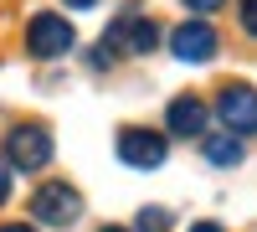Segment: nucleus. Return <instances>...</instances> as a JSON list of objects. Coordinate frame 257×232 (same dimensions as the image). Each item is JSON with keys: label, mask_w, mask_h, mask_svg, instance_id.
<instances>
[{"label": "nucleus", "mask_w": 257, "mask_h": 232, "mask_svg": "<svg viewBox=\"0 0 257 232\" xmlns=\"http://www.w3.org/2000/svg\"><path fill=\"white\" fill-rule=\"evenodd\" d=\"M72 26L62 16H52V11H41L31 26H26V47H31V57H67L72 52Z\"/></svg>", "instance_id": "nucleus-3"}, {"label": "nucleus", "mask_w": 257, "mask_h": 232, "mask_svg": "<svg viewBox=\"0 0 257 232\" xmlns=\"http://www.w3.org/2000/svg\"><path fill=\"white\" fill-rule=\"evenodd\" d=\"M242 26L247 36H257V0H242Z\"/></svg>", "instance_id": "nucleus-11"}, {"label": "nucleus", "mask_w": 257, "mask_h": 232, "mask_svg": "<svg viewBox=\"0 0 257 232\" xmlns=\"http://www.w3.org/2000/svg\"><path fill=\"white\" fill-rule=\"evenodd\" d=\"M6 196H11V171L0 165V206H6Z\"/></svg>", "instance_id": "nucleus-13"}, {"label": "nucleus", "mask_w": 257, "mask_h": 232, "mask_svg": "<svg viewBox=\"0 0 257 232\" xmlns=\"http://www.w3.org/2000/svg\"><path fill=\"white\" fill-rule=\"evenodd\" d=\"M6 155H11L16 171H41L52 160V134L41 124H21V129L6 134Z\"/></svg>", "instance_id": "nucleus-2"}, {"label": "nucleus", "mask_w": 257, "mask_h": 232, "mask_svg": "<svg viewBox=\"0 0 257 232\" xmlns=\"http://www.w3.org/2000/svg\"><path fill=\"white\" fill-rule=\"evenodd\" d=\"M62 6H72V11H93L98 0H62Z\"/></svg>", "instance_id": "nucleus-14"}, {"label": "nucleus", "mask_w": 257, "mask_h": 232, "mask_svg": "<svg viewBox=\"0 0 257 232\" xmlns=\"http://www.w3.org/2000/svg\"><path fill=\"white\" fill-rule=\"evenodd\" d=\"M165 227H170L165 206H144V212H139V232H165Z\"/></svg>", "instance_id": "nucleus-10"}, {"label": "nucleus", "mask_w": 257, "mask_h": 232, "mask_svg": "<svg viewBox=\"0 0 257 232\" xmlns=\"http://www.w3.org/2000/svg\"><path fill=\"white\" fill-rule=\"evenodd\" d=\"M206 160L211 165H242V134H211L206 139Z\"/></svg>", "instance_id": "nucleus-9"}, {"label": "nucleus", "mask_w": 257, "mask_h": 232, "mask_svg": "<svg viewBox=\"0 0 257 232\" xmlns=\"http://www.w3.org/2000/svg\"><path fill=\"white\" fill-rule=\"evenodd\" d=\"M190 232H221L216 222H196V227H190Z\"/></svg>", "instance_id": "nucleus-15"}, {"label": "nucleus", "mask_w": 257, "mask_h": 232, "mask_svg": "<svg viewBox=\"0 0 257 232\" xmlns=\"http://www.w3.org/2000/svg\"><path fill=\"white\" fill-rule=\"evenodd\" d=\"M103 232H123V227H103Z\"/></svg>", "instance_id": "nucleus-17"}, {"label": "nucleus", "mask_w": 257, "mask_h": 232, "mask_svg": "<svg viewBox=\"0 0 257 232\" xmlns=\"http://www.w3.org/2000/svg\"><path fill=\"white\" fill-rule=\"evenodd\" d=\"M165 134L155 129H123L118 134V160L123 165H134V171H155V165H165Z\"/></svg>", "instance_id": "nucleus-5"}, {"label": "nucleus", "mask_w": 257, "mask_h": 232, "mask_svg": "<svg viewBox=\"0 0 257 232\" xmlns=\"http://www.w3.org/2000/svg\"><path fill=\"white\" fill-rule=\"evenodd\" d=\"M165 124H170L175 134H185V139H190V134H201V129H206V103L185 93V98H175V103H170Z\"/></svg>", "instance_id": "nucleus-8"}, {"label": "nucleus", "mask_w": 257, "mask_h": 232, "mask_svg": "<svg viewBox=\"0 0 257 232\" xmlns=\"http://www.w3.org/2000/svg\"><path fill=\"white\" fill-rule=\"evenodd\" d=\"M216 114L231 134H257V93L247 83H231V88L216 98Z\"/></svg>", "instance_id": "nucleus-6"}, {"label": "nucleus", "mask_w": 257, "mask_h": 232, "mask_svg": "<svg viewBox=\"0 0 257 232\" xmlns=\"http://www.w3.org/2000/svg\"><path fill=\"white\" fill-rule=\"evenodd\" d=\"M185 6L196 11V16H211V11H221V0H185Z\"/></svg>", "instance_id": "nucleus-12"}, {"label": "nucleus", "mask_w": 257, "mask_h": 232, "mask_svg": "<svg viewBox=\"0 0 257 232\" xmlns=\"http://www.w3.org/2000/svg\"><path fill=\"white\" fill-rule=\"evenodd\" d=\"M103 47H113V52H155L160 47V26L144 21V16H118L108 26V36H103Z\"/></svg>", "instance_id": "nucleus-7"}, {"label": "nucleus", "mask_w": 257, "mask_h": 232, "mask_svg": "<svg viewBox=\"0 0 257 232\" xmlns=\"http://www.w3.org/2000/svg\"><path fill=\"white\" fill-rule=\"evenodd\" d=\"M216 47H221V36H216V26H206V21H185V26L170 31V52L180 62H211Z\"/></svg>", "instance_id": "nucleus-4"}, {"label": "nucleus", "mask_w": 257, "mask_h": 232, "mask_svg": "<svg viewBox=\"0 0 257 232\" xmlns=\"http://www.w3.org/2000/svg\"><path fill=\"white\" fill-rule=\"evenodd\" d=\"M0 232H36V227H21V222H11V227H0Z\"/></svg>", "instance_id": "nucleus-16"}, {"label": "nucleus", "mask_w": 257, "mask_h": 232, "mask_svg": "<svg viewBox=\"0 0 257 232\" xmlns=\"http://www.w3.org/2000/svg\"><path fill=\"white\" fill-rule=\"evenodd\" d=\"M31 212H36L41 227H72L77 212H82V196L67 181H52V186H41V191L31 196Z\"/></svg>", "instance_id": "nucleus-1"}]
</instances>
